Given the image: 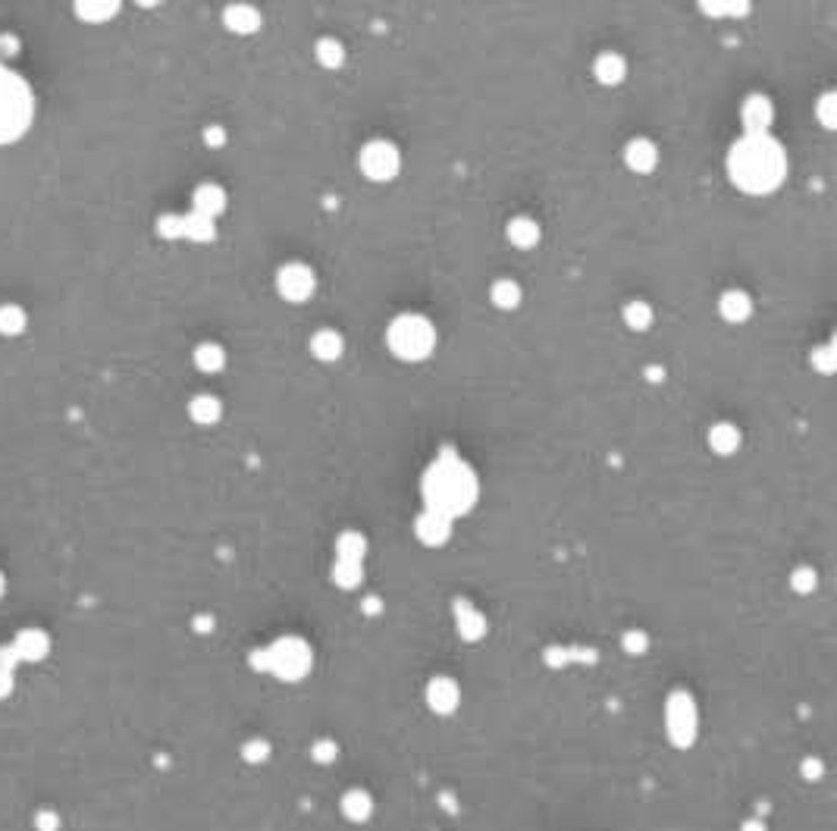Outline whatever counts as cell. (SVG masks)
Wrapping results in <instances>:
<instances>
[{"label": "cell", "mask_w": 837, "mask_h": 831, "mask_svg": "<svg viewBox=\"0 0 837 831\" xmlns=\"http://www.w3.org/2000/svg\"><path fill=\"white\" fill-rule=\"evenodd\" d=\"M490 298L499 311H515L518 304L524 302V289L515 283V279H496L490 289Z\"/></svg>", "instance_id": "cell-23"}, {"label": "cell", "mask_w": 837, "mask_h": 831, "mask_svg": "<svg viewBox=\"0 0 837 831\" xmlns=\"http://www.w3.org/2000/svg\"><path fill=\"white\" fill-rule=\"evenodd\" d=\"M593 76L602 82V86H621L627 76V60L615 50H602L593 63Z\"/></svg>", "instance_id": "cell-17"}, {"label": "cell", "mask_w": 837, "mask_h": 831, "mask_svg": "<svg viewBox=\"0 0 837 831\" xmlns=\"http://www.w3.org/2000/svg\"><path fill=\"white\" fill-rule=\"evenodd\" d=\"M204 141L211 148H220V145H226V132L220 126H207L204 129Z\"/></svg>", "instance_id": "cell-38"}, {"label": "cell", "mask_w": 837, "mask_h": 831, "mask_svg": "<svg viewBox=\"0 0 837 831\" xmlns=\"http://www.w3.org/2000/svg\"><path fill=\"white\" fill-rule=\"evenodd\" d=\"M339 807H342V816H346V819H352V822H367V819H371V813H374L371 794H367V790H361V788L348 790V794L342 797Z\"/></svg>", "instance_id": "cell-22"}, {"label": "cell", "mask_w": 837, "mask_h": 831, "mask_svg": "<svg viewBox=\"0 0 837 831\" xmlns=\"http://www.w3.org/2000/svg\"><path fill=\"white\" fill-rule=\"evenodd\" d=\"M420 492H424L427 509L449 518V521H455V518L467 515V511L477 505L480 483H477L473 467L467 465L462 456H455V452H439V456L433 458V465L427 467Z\"/></svg>", "instance_id": "cell-1"}, {"label": "cell", "mask_w": 837, "mask_h": 831, "mask_svg": "<svg viewBox=\"0 0 837 831\" xmlns=\"http://www.w3.org/2000/svg\"><path fill=\"white\" fill-rule=\"evenodd\" d=\"M364 549H367V540L361 534H355V530H346V534L336 540V556H339L342 562H364Z\"/></svg>", "instance_id": "cell-30"}, {"label": "cell", "mask_w": 837, "mask_h": 831, "mask_svg": "<svg viewBox=\"0 0 837 831\" xmlns=\"http://www.w3.org/2000/svg\"><path fill=\"white\" fill-rule=\"evenodd\" d=\"M703 13L716 19L743 16V13H750V4H728V0H722V4H703Z\"/></svg>", "instance_id": "cell-32"}, {"label": "cell", "mask_w": 837, "mask_h": 831, "mask_svg": "<svg viewBox=\"0 0 837 831\" xmlns=\"http://www.w3.org/2000/svg\"><path fill=\"white\" fill-rule=\"evenodd\" d=\"M625 164H627V170L646 176V173H652L655 167H659V148H655L650 139H631L625 148Z\"/></svg>", "instance_id": "cell-11"}, {"label": "cell", "mask_w": 837, "mask_h": 831, "mask_svg": "<svg viewBox=\"0 0 837 831\" xmlns=\"http://www.w3.org/2000/svg\"><path fill=\"white\" fill-rule=\"evenodd\" d=\"M455 625H458V634H462L464 640H480L486 634V619L464 600L455 602Z\"/></svg>", "instance_id": "cell-20"}, {"label": "cell", "mask_w": 837, "mask_h": 831, "mask_svg": "<svg viewBox=\"0 0 837 831\" xmlns=\"http://www.w3.org/2000/svg\"><path fill=\"white\" fill-rule=\"evenodd\" d=\"M386 346L399 361L418 365L436 348V327L424 314H399L386 330Z\"/></svg>", "instance_id": "cell-4"}, {"label": "cell", "mask_w": 837, "mask_h": 831, "mask_svg": "<svg viewBox=\"0 0 837 831\" xmlns=\"http://www.w3.org/2000/svg\"><path fill=\"white\" fill-rule=\"evenodd\" d=\"M741 120L746 135H769L771 122H775V104L765 95H750L741 107Z\"/></svg>", "instance_id": "cell-9"}, {"label": "cell", "mask_w": 837, "mask_h": 831, "mask_svg": "<svg viewBox=\"0 0 837 831\" xmlns=\"http://www.w3.org/2000/svg\"><path fill=\"white\" fill-rule=\"evenodd\" d=\"M257 668L261 672L276 674L279 681H302L304 674L310 672L314 665V649H310L308 640H302L298 634H285V637L274 640L267 649L257 653Z\"/></svg>", "instance_id": "cell-5"}, {"label": "cell", "mask_w": 837, "mask_h": 831, "mask_svg": "<svg viewBox=\"0 0 837 831\" xmlns=\"http://www.w3.org/2000/svg\"><path fill=\"white\" fill-rule=\"evenodd\" d=\"M213 236H217V230H213L211 217H201L194 211L183 217V239L188 242H213Z\"/></svg>", "instance_id": "cell-26"}, {"label": "cell", "mask_w": 837, "mask_h": 831, "mask_svg": "<svg viewBox=\"0 0 837 831\" xmlns=\"http://www.w3.org/2000/svg\"><path fill=\"white\" fill-rule=\"evenodd\" d=\"M414 534H418V540L424 543V546H446L452 537V521L436 515V511L424 509L418 515V521H414Z\"/></svg>", "instance_id": "cell-10"}, {"label": "cell", "mask_w": 837, "mask_h": 831, "mask_svg": "<svg viewBox=\"0 0 837 831\" xmlns=\"http://www.w3.org/2000/svg\"><path fill=\"white\" fill-rule=\"evenodd\" d=\"M699 731V709L697 700L687 691H674L665 700V735L674 746H690Z\"/></svg>", "instance_id": "cell-6"}, {"label": "cell", "mask_w": 837, "mask_h": 831, "mask_svg": "<svg viewBox=\"0 0 837 831\" xmlns=\"http://www.w3.org/2000/svg\"><path fill=\"white\" fill-rule=\"evenodd\" d=\"M728 176L746 194H769L788 179V154L771 135H743L728 154Z\"/></svg>", "instance_id": "cell-2"}, {"label": "cell", "mask_w": 837, "mask_h": 831, "mask_svg": "<svg viewBox=\"0 0 837 831\" xmlns=\"http://www.w3.org/2000/svg\"><path fill=\"white\" fill-rule=\"evenodd\" d=\"M834 101H837V97H834L832 92H828V95L819 101V107H815V113H819V120H822V126H825V129H834V122H837V120H834V107H837V104H834Z\"/></svg>", "instance_id": "cell-34"}, {"label": "cell", "mask_w": 837, "mask_h": 831, "mask_svg": "<svg viewBox=\"0 0 837 831\" xmlns=\"http://www.w3.org/2000/svg\"><path fill=\"white\" fill-rule=\"evenodd\" d=\"M192 211L201 213V217L217 220L220 213L226 211V192H223V185H217V183H201L198 188H194V194H192Z\"/></svg>", "instance_id": "cell-13"}, {"label": "cell", "mask_w": 837, "mask_h": 831, "mask_svg": "<svg viewBox=\"0 0 837 831\" xmlns=\"http://www.w3.org/2000/svg\"><path fill=\"white\" fill-rule=\"evenodd\" d=\"M621 317H625V323L634 330V333H646V330L652 327V321H655L652 308L646 302H627L625 311H621Z\"/></svg>", "instance_id": "cell-28"}, {"label": "cell", "mask_w": 837, "mask_h": 831, "mask_svg": "<svg viewBox=\"0 0 837 831\" xmlns=\"http://www.w3.org/2000/svg\"><path fill=\"white\" fill-rule=\"evenodd\" d=\"M358 167L371 183H389V179L399 176L401 170V154L392 141L386 139H374L361 148L358 154Z\"/></svg>", "instance_id": "cell-7"}, {"label": "cell", "mask_w": 837, "mask_h": 831, "mask_svg": "<svg viewBox=\"0 0 837 831\" xmlns=\"http://www.w3.org/2000/svg\"><path fill=\"white\" fill-rule=\"evenodd\" d=\"M361 577H364V568H361V562H342V558H336L333 581L339 583V587H346V590L358 587Z\"/></svg>", "instance_id": "cell-31"}, {"label": "cell", "mask_w": 837, "mask_h": 831, "mask_svg": "<svg viewBox=\"0 0 837 831\" xmlns=\"http://www.w3.org/2000/svg\"><path fill=\"white\" fill-rule=\"evenodd\" d=\"M160 239H183V213H164L158 220Z\"/></svg>", "instance_id": "cell-33"}, {"label": "cell", "mask_w": 837, "mask_h": 831, "mask_svg": "<svg viewBox=\"0 0 837 831\" xmlns=\"http://www.w3.org/2000/svg\"><path fill=\"white\" fill-rule=\"evenodd\" d=\"M458 684L452 678H433L430 684H427V703H430L433 712H439V716H449V712H455L458 706Z\"/></svg>", "instance_id": "cell-12"}, {"label": "cell", "mask_w": 837, "mask_h": 831, "mask_svg": "<svg viewBox=\"0 0 837 831\" xmlns=\"http://www.w3.org/2000/svg\"><path fill=\"white\" fill-rule=\"evenodd\" d=\"M32 116H35V101L25 79L0 63V145H10L22 132H29Z\"/></svg>", "instance_id": "cell-3"}, {"label": "cell", "mask_w": 837, "mask_h": 831, "mask_svg": "<svg viewBox=\"0 0 837 831\" xmlns=\"http://www.w3.org/2000/svg\"><path fill=\"white\" fill-rule=\"evenodd\" d=\"M16 48H19V41L13 35L0 38V57H13V54H16Z\"/></svg>", "instance_id": "cell-39"}, {"label": "cell", "mask_w": 837, "mask_h": 831, "mask_svg": "<svg viewBox=\"0 0 837 831\" xmlns=\"http://www.w3.org/2000/svg\"><path fill=\"white\" fill-rule=\"evenodd\" d=\"M188 418H192L194 424H201V427H213L220 418H223V405H220L217 395L201 393V395H194V399L188 402Z\"/></svg>", "instance_id": "cell-19"}, {"label": "cell", "mask_w": 837, "mask_h": 831, "mask_svg": "<svg viewBox=\"0 0 837 831\" xmlns=\"http://www.w3.org/2000/svg\"><path fill=\"white\" fill-rule=\"evenodd\" d=\"M718 314L724 317L728 323H746L752 317V298L746 295L743 289H728L722 298H718Z\"/></svg>", "instance_id": "cell-15"}, {"label": "cell", "mask_w": 837, "mask_h": 831, "mask_svg": "<svg viewBox=\"0 0 837 831\" xmlns=\"http://www.w3.org/2000/svg\"><path fill=\"white\" fill-rule=\"evenodd\" d=\"M646 380H650V383H662V380H665V370H662V367H650V370H646Z\"/></svg>", "instance_id": "cell-40"}, {"label": "cell", "mask_w": 837, "mask_h": 831, "mask_svg": "<svg viewBox=\"0 0 837 831\" xmlns=\"http://www.w3.org/2000/svg\"><path fill=\"white\" fill-rule=\"evenodd\" d=\"M709 446H712V452H718V456H731V452H737L741 449V427L728 424V420L712 424L709 427Z\"/></svg>", "instance_id": "cell-21"}, {"label": "cell", "mask_w": 837, "mask_h": 831, "mask_svg": "<svg viewBox=\"0 0 837 831\" xmlns=\"http://www.w3.org/2000/svg\"><path fill=\"white\" fill-rule=\"evenodd\" d=\"M813 365L822 370V374H832L834 370V348L825 346V348H815L813 352Z\"/></svg>", "instance_id": "cell-36"}, {"label": "cell", "mask_w": 837, "mask_h": 831, "mask_svg": "<svg viewBox=\"0 0 837 831\" xmlns=\"http://www.w3.org/2000/svg\"><path fill=\"white\" fill-rule=\"evenodd\" d=\"M310 355H314L317 361H339L342 355H346V339H342L339 330H317L314 336H310Z\"/></svg>", "instance_id": "cell-16"}, {"label": "cell", "mask_w": 837, "mask_h": 831, "mask_svg": "<svg viewBox=\"0 0 837 831\" xmlns=\"http://www.w3.org/2000/svg\"><path fill=\"white\" fill-rule=\"evenodd\" d=\"M790 583H794L796 593H809V590H815V571L813 568H796L794 577H790Z\"/></svg>", "instance_id": "cell-35"}, {"label": "cell", "mask_w": 837, "mask_h": 831, "mask_svg": "<svg viewBox=\"0 0 837 831\" xmlns=\"http://www.w3.org/2000/svg\"><path fill=\"white\" fill-rule=\"evenodd\" d=\"M314 57L323 69H339L342 63H346V48H342V41H336V38H320L314 48Z\"/></svg>", "instance_id": "cell-27"}, {"label": "cell", "mask_w": 837, "mask_h": 831, "mask_svg": "<svg viewBox=\"0 0 837 831\" xmlns=\"http://www.w3.org/2000/svg\"><path fill=\"white\" fill-rule=\"evenodd\" d=\"M646 646H650V640H646L644 631H627V634H625V649H627V653L640 655Z\"/></svg>", "instance_id": "cell-37"}, {"label": "cell", "mask_w": 837, "mask_h": 831, "mask_svg": "<svg viewBox=\"0 0 837 831\" xmlns=\"http://www.w3.org/2000/svg\"><path fill=\"white\" fill-rule=\"evenodd\" d=\"M317 289V274L302 261H289L276 270V292L283 302L289 304H302L314 295Z\"/></svg>", "instance_id": "cell-8"}, {"label": "cell", "mask_w": 837, "mask_h": 831, "mask_svg": "<svg viewBox=\"0 0 837 831\" xmlns=\"http://www.w3.org/2000/svg\"><path fill=\"white\" fill-rule=\"evenodd\" d=\"M261 23H264L261 10H255L248 4H232L223 10V25L230 32H236V35H255L261 29Z\"/></svg>", "instance_id": "cell-14"}, {"label": "cell", "mask_w": 837, "mask_h": 831, "mask_svg": "<svg viewBox=\"0 0 837 831\" xmlns=\"http://www.w3.org/2000/svg\"><path fill=\"white\" fill-rule=\"evenodd\" d=\"M194 367L201 370V374H220V370L226 367V352L223 346H217V342H201L198 348H194Z\"/></svg>", "instance_id": "cell-24"}, {"label": "cell", "mask_w": 837, "mask_h": 831, "mask_svg": "<svg viewBox=\"0 0 837 831\" xmlns=\"http://www.w3.org/2000/svg\"><path fill=\"white\" fill-rule=\"evenodd\" d=\"M29 327V317L19 304H0V336H19Z\"/></svg>", "instance_id": "cell-29"}, {"label": "cell", "mask_w": 837, "mask_h": 831, "mask_svg": "<svg viewBox=\"0 0 837 831\" xmlns=\"http://www.w3.org/2000/svg\"><path fill=\"white\" fill-rule=\"evenodd\" d=\"M116 13H120V4H113V0H82V4H76V16L82 23H110Z\"/></svg>", "instance_id": "cell-25"}, {"label": "cell", "mask_w": 837, "mask_h": 831, "mask_svg": "<svg viewBox=\"0 0 837 831\" xmlns=\"http://www.w3.org/2000/svg\"><path fill=\"white\" fill-rule=\"evenodd\" d=\"M505 236H508V242L515 245V248L530 251L540 245V223H536L534 217H515L505 226Z\"/></svg>", "instance_id": "cell-18"}]
</instances>
